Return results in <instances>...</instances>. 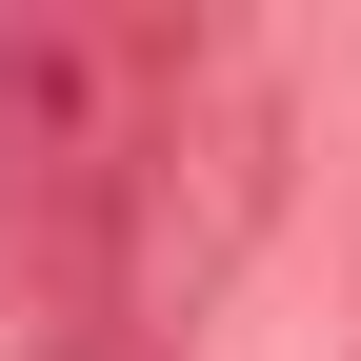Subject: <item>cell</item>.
I'll return each instance as SVG.
<instances>
[{
	"mask_svg": "<svg viewBox=\"0 0 361 361\" xmlns=\"http://www.w3.org/2000/svg\"><path fill=\"white\" fill-rule=\"evenodd\" d=\"M261 221H281V80H261V40L180 20L161 121H141V161H121L101 241H80V322L61 341H161L180 361V322L261 261Z\"/></svg>",
	"mask_w": 361,
	"mask_h": 361,
	"instance_id": "cell-1",
	"label": "cell"
},
{
	"mask_svg": "<svg viewBox=\"0 0 361 361\" xmlns=\"http://www.w3.org/2000/svg\"><path fill=\"white\" fill-rule=\"evenodd\" d=\"M40 361H161V341H40Z\"/></svg>",
	"mask_w": 361,
	"mask_h": 361,
	"instance_id": "cell-2",
	"label": "cell"
}]
</instances>
